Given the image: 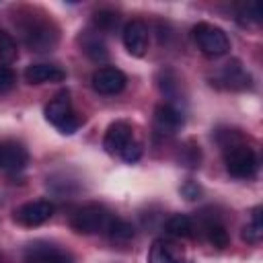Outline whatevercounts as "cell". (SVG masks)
Instances as JSON below:
<instances>
[{
  "instance_id": "603a6c76",
  "label": "cell",
  "mask_w": 263,
  "mask_h": 263,
  "mask_svg": "<svg viewBox=\"0 0 263 263\" xmlns=\"http://www.w3.org/2000/svg\"><path fill=\"white\" fill-rule=\"evenodd\" d=\"M16 84V74L10 66H0V95L10 92Z\"/></svg>"
},
{
  "instance_id": "d6986e66",
  "label": "cell",
  "mask_w": 263,
  "mask_h": 263,
  "mask_svg": "<svg viewBox=\"0 0 263 263\" xmlns=\"http://www.w3.org/2000/svg\"><path fill=\"white\" fill-rule=\"evenodd\" d=\"M111 240H117V242H123V240H129L134 236V226L121 218H111V222L107 224V230Z\"/></svg>"
},
{
  "instance_id": "7402d4cb",
  "label": "cell",
  "mask_w": 263,
  "mask_h": 263,
  "mask_svg": "<svg viewBox=\"0 0 263 263\" xmlns=\"http://www.w3.org/2000/svg\"><path fill=\"white\" fill-rule=\"evenodd\" d=\"M92 23L97 25L99 31H111V29L117 27L119 16H117L115 12H111V10H99V12L92 16Z\"/></svg>"
},
{
  "instance_id": "5b68a950",
  "label": "cell",
  "mask_w": 263,
  "mask_h": 263,
  "mask_svg": "<svg viewBox=\"0 0 263 263\" xmlns=\"http://www.w3.org/2000/svg\"><path fill=\"white\" fill-rule=\"evenodd\" d=\"M55 212V205L49 199H35L18 205L14 210V222L25 226V228H35L45 224Z\"/></svg>"
},
{
  "instance_id": "484cf974",
  "label": "cell",
  "mask_w": 263,
  "mask_h": 263,
  "mask_svg": "<svg viewBox=\"0 0 263 263\" xmlns=\"http://www.w3.org/2000/svg\"><path fill=\"white\" fill-rule=\"evenodd\" d=\"M181 191H183V195H185L187 199H195V197L199 195V187H197L193 181H187V183L181 187Z\"/></svg>"
},
{
  "instance_id": "4fadbf2b",
  "label": "cell",
  "mask_w": 263,
  "mask_h": 263,
  "mask_svg": "<svg viewBox=\"0 0 263 263\" xmlns=\"http://www.w3.org/2000/svg\"><path fill=\"white\" fill-rule=\"evenodd\" d=\"M45 119L51 123V125H55L58 129L74 115V111H72V101H70V95L68 92H60V95H55L47 105H45Z\"/></svg>"
},
{
  "instance_id": "7a4b0ae2",
  "label": "cell",
  "mask_w": 263,
  "mask_h": 263,
  "mask_svg": "<svg viewBox=\"0 0 263 263\" xmlns=\"http://www.w3.org/2000/svg\"><path fill=\"white\" fill-rule=\"evenodd\" d=\"M21 33H23L25 45L39 53L51 51L60 39V31H58L55 23L49 18H41V16H29L21 25Z\"/></svg>"
},
{
  "instance_id": "277c9868",
  "label": "cell",
  "mask_w": 263,
  "mask_h": 263,
  "mask_svg": "<svg viewBox=\"0 0 263 263\" xmlns=\"http://www.w3.org/2000/svg\"><path fill=\"white\" fill-rule=\"evenodd\" d=\"M193 39L199 47V51L208 58H220L228 53L230 49V39L224 29L210 25V23H197L193 27Z\"/></svg>"
},
{
  "instance_id": "52a82bcc",
  "label": "cell",
  "mask_w": 263,
  "mask_h": 263,
  "mask_svg": "<svg viewBox=\"0 0 263 263\" xmlns=\"http://www.w3.org/2000/svg\"><path fill=\"white\" fill-rule=\"evenodd\" d=\"M125 74L115 66H103L92 72L90 84L99 95H117L125 88Z\"/></svg>"
},
{
  "instance_id": "30bf717a",
  "label": "cell",
  "mask_w": 263,
  "mask_h": 263,
  "mask_svg": "<svg viewBox=\"0 0 263 263\" xmlns=\"http://www.w3.org/2000/svg\"><path fill=\"white\" fill-rule=\"evenodd\" d=\"M134 140V134H132V125L123 119L119 121H113L109 123V127L105 129V136H103V148L105 152L109 154H121L123 148Z\"/></svg>"
},
{
  "instance_id": "9c48e42d",
  "label": "cell",
  "mask_w": 263,
  "mask_h": 263,
  "mask_svg": "<svg viewBox=\"0 0 263 263\" xmlns=\"http://www.w3.org/2000/svg\"><path fill=\"white\" fill-rule=\"evenodd\" d=\"M121 39H123V45H125V49H127L129 55L142 58L146 53V49H148V27H146V23H142V21H129L123 27Z\"/></svg>"
},
{
  "instance_id": "cb8c5ba5",
  "label": "cell",
  "mask_w": 263,
  "mask_h": 263,
  "mask_svg": "<svg viewBox=\"0 0 263 263\" xmlns=\"http://www.w3.org/2000/svg\"><path fill=\"white\" fill-rule=\"evenodd\" d=\"M238 16H240L242 23H259V21H261V8H259V4H255V2L245 4V6L240 8Z\"/></svg>"
},
{
  "instance_id": "44dd1931",
  "label": "cell",
  "mask_w": 263,
  "mask_h": 263,
  "mask_svg": "<svg viewBox=\"0 0 263 263\" xmlns=\"http://www.w3.org/2000/svg\"><path fill=\"white\" fill-rule=\"evenodd\" d=\"M16 55H18L16 41L12 39L10 33L0 29V62H14Z\"/></svg>"
},
{
  "instance_id": "9a60e30c",
  "label": "cell",
  "mask_w": 263,
  "mask_h": 263,
  "mask_svg": "<svg viewBox=\"0 0 263 263\" xmlns=\"http://www.w3.org/2000/svg\"><path fill=\"white\" fill-rule=\"evenodd\" d=\"M148 263H183V251L173 240L156 238L148 251Z\"/></svg>"
},
{
  "instance_id": "5bb4252c",
  "label": "cell",
  "mask_w": 263,
  "mask_h": 263,
  "mask_svg": "<svg viewBox=\"0 0 263 263\" xmlns=\"http://www.w3.org/2000/svg\"><path fill=\"white\" fill-rule=\"evenodd\" d=\"M66 72L55 64H31L25 68V80L29 84H45V82H62Z\"/></svg>"
},
{
  "instance_id": "8992f818",
  "label": "cell",
  "mask_w": 263,
  "mask_h": 263,
  "mask_svg": "<svg viewBox=\"0 0 263 263\" xmlns=\"http://www.w3.org/2000/svg\"><path fill=\"white\" fill-rule=\"evenodd\" d=\"M23 263H74L72 255L47 240H35L25 247Z\"/></svg>"
},
{
  "instance_id": "3957f363",
  "label": "cell",
  "mask_w": 263,
  "mask_h": 263,
  "mask_svg": "<svg viewBox=\"0 0 263 263\" xmlns=\"http://www.w3.org/2000/svg\"><path fill=\"white\" fill-rule=\"evenodd\" d=\"M111 214L99 205V203H86L78 210L72 212L70 216V228L78 234H97V232H105L107 224L111 222Z\"/></svg>"
},
{
  "instance_id": "ac0fdd59",
  "label": "cell",
  "mask_w": 263,
  "mask_h": 263,
  "mask_svg": "<svg viewBox=\"0 0 263 263\" xmlns=\"http://www.w3.org/2000/svg\"><path fill=\"white\" fill-rule=\"evenodd\" d=\"M263 236V220H261V208H255L251 214L249 224L242 228V240L249 245H259Z\"/></svg>"
},
{
  "instance_id": "2e32d148",
  "label": "cell",
  "mask_w": 263,
  "mask_h": 263,
  "mask_svg": "<svg viewBox=\"0 0 263 263\" xmlns=\"http://www.w3.org/2000/svg\"><path fill=\"white\" fill-rule=\"evenodd\" d=\"M164 230L173 238H189V236H193L195 226H193V220L187 214H173L164 222Z\"/></svg>"
},
{
  "instance_id": "e0dca14e",
  "label": "cell",
  "mask_w": 263,
  "mask_h": 263,
  "mask_svg": "<svg viewBox=\"0 0 263 263\" xmlns=\"http://www.w3.org/2000/svg\"><path fill=\"white\" fill-rule=\"evenodd\" d=\"M80 41H82V51H84L86 58H90L92 62H103V60H107V47H105V43L101 41L99 35L86 33Z\"/></svg>"
},
{
  "instance_id": "6da1fadb",
  "label": "cell",
  "mask_w": 263,
  "mask_h": 263,
  "mask_svg": "<svg viewBox=\"0 0 263 263\" xmlns=\"http://www.w3.org/2000/svg\"><path fill=\"white\" fill-rule=\"evenodd\" d=\"M220 136L228 138V142H222L224 148V166L228 175L236 179H251L255 177L259 168V158L251 146H247L238 134L234 132H220Z\"/></svg>"
},
{
  "instance_id": "ffe728a7",
  "label": "cell",
  "mask_w": 263,
  "mask_h": 263,
  "mask_svg": "<svg viewBox=\"0 0 263 263\" xmlns=\"http://www.w3.org/2000/svg\"><path fill=\"white\" fill-rule=\"evenodd\" d=\"M205 232H208V240H210L214 247H218V249H224V247L228 245V240H230L228 230H226L224 224H220V222H208Z\"/></svg>"
},
{
  "instance_id": "d4e9b609",
  "label": "cell",
  "mask_w": 263,
  "mask_h": 263,
  "mask_svg": "<svg viewBox=\"0 0 263 263\" xmlns=\"http://www.w3.org/2000/svg\"><path fill=\"white\" fill-rule=\"evenodd\" d=\"M125 162H136V160H140V156H142V146L136 142V140H132L125 148H123V152L119 154Z\"/></svg>"
},
{
  "instance_id": "8fae6325",
  "label": "cell",
  "mask_w": 263,
  "mask_h": 263,
  "mask_svg": "<svg viewBox=\"0 0 263 263\" xmlns=\"http://www.w3.org/2000/svg\"><path fill=\"white\" fill-rule=\"evenodd\" d=\"M218 82H222V86L230 88V90H247L253 86L251 74L242 68V64L238 60H230L222 66V70L218 74Z\"/></svg>"
},
{
  "instance_id": "ba28073f",
  "label": "cell",
  "mask_w": 263,
  "mask_h": 263,
  "mask_svg": "<svg viewBox=\"0 0 263 263\" xmlns=\"http://www.w3.org/2000/svg\"><path fill=\"white\" fill-rule=\"evenodd\" d=\"M29 164V152L23 144L14 140L0 142V171L2 173H18Z\"/></svg>"
},
{
  "instance_id": "7c38bea8",
  "label": "cell",
  "mask_w": 263,
  "mask_h": 263,
  "mask_svg": "<svg viewBox=\"0 0 263 263\" xmlns=\"http://www.w3.org/2000/svg\"><path fill=\"white\" fill-rule=\"evenodd\" d=\"M183 127V115L179 109H175L173 105H158L154 109V129L164 134V136H171L175 132H179Z\"/></svg>"
},
{
  "instance_id": "4316f807",
  "label": "cell",
  "mask_w": 263,
  "mask_h": 263,
  "mask_svg": "<svg viewBox=\"0 0 263 263\" xmlns=\"http://www.w3.org/2000/svg\"><path fill=\"white\" fill-rule=\"evenodd\" d=\"M0 263H6V257H4L2 253H0Z\"/></svg>"
}]
</instances>
